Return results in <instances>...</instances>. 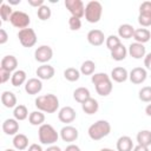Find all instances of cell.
Wrapping results in <instances>:
<instances>
[{"mask_svg": "<svg viewBox=\"0 0 151 151\" xmlns=\"http://www.w3.org/2000/svg\"><path fill=\"white\" fill-rule=\"evenodd\" d=\"M2 131L7 136H15L19 131V123L15 118H8L2 123Z\"/></svg>", "mask_w": 151, "mask_h": 151, "instance_id": "2e32d148", "label": "cell"}, {"mask_svg": "<svg viewBox=\"0 0 151 151\" xmlns=\"http://www.w3.org/2000/svg\"><path fill=\"white\" fill-rule=\"evenodd\" d=\"M64 151H81V150H80V147H79L78 145H76V144H70V145L66 146V149H65Z\"/></svg>", "mask_w": 151, "mask_h": 151, "instance_id": "bcb514c9", "label": "cell"}, {"mask_svg": "<svg viewBox=\"0 0 151 151\" xmlns=\"http://www.w3.org/2000/svg\"><path fill=\"white\" fill-rule=\"evenodd\" d=\"M146 78H147V72H146V70L143 68V67H134V68H132V70L130 71V73H129V79H130V81H131L132 84H136V85L144 83V81L146 80Z\"/></svg>", "mask_w": 151, "mask_h": 151, "instance_id": "30bf717a", "label": "cell"}, {"mask_svg": "<svg viewBox=\"0 0 151 151\" xmlns=\"http://www.w3.org/2000/svg\"><path fill=\"white\" fill-rule=\"evenodd\" d=\"M9 77H12L11 72L0 68V83H1V84H5L7 80H9Z\"/></svg>", "mask_w": 151, "mask_h": 151, "instance_id": "60d3db41", "label": "cell"}, {"mask_svg": "<svg viewBox=\"0 0 151 151\" xmlns=\"http://www.w3.org/2000/svg\"><path fill=\"white\" fill-rule=\"evenodd\" d=\"M132 151H150L149 150V147L147 146H143V145H136L134 147H133V150Z\"/></svg>", "mask_w": 151, "mask_h": 151, "instance_id": "7dc6e473", "label": "cell"}, {"mask_svg": "<svg viewBox=\"0 0 151 151\" xmlns=\"http://www.w3.org/2000/svg\"><path fill=\"white\" fill-rule=\"evenodd\" d=\"M81 109L86 114H94L99 109V104L94 98L91 97L81 104Z\"/></svg>", "mask_w": 151, "mask_h": 151, "instance_id": "603a6c76", "label": "cell"}, {"mask_svg": "<svg viewBox=\"0 0 151 151\" xmlns=\"http://www.w3.org/2000/svg\"><path fill=\"white\" fill-rule=\"evenodd\" d=\"M91 81L96 87V92L101 96V97H106L112 92L113 85L111 81L110 76H107L104 72H99V73H94L91 77Z\"/></svg>", "mask_w": 151, "mask_h": 151, "instance_id": "6da1fadb", "label": "cell"}, {"mask_svg": "<svg viewBox=\"0 0 151 151\" xmlns=\"http://www.w3.org/2000/svg\"><path fill=\"white\" fill-rule=\"evenodd\" d=\"M126 54H127V50L123 44H120L118 47H116L114 50L111 51V58L113 60H116V61L124 60L126 58Z\"/></svg>", "mask_w": 151, "mask_h": 151, "instance_id": "f546056e", "label": "cell"}, {"mask_svg": "<svg viewBox=\"0 0 151 151\" xmlns=\"http://www.w3.org/2000/svg\"><path fill=\"white\" fill-rule=\"evenodd\" d=\"M55 71H54V67L48 65V64H42L41 66H39L35 71V74L38 76V78L40 80H50L53 78Z\"/></svg>", "mask_w": 151, "mask_h": 151, "instance_id": "5bb4252c", "label": "cell"}, {"mask_svg": "<svg viewBox=\"0 0 151 151\" xmlns=\"http://www.w3.org/2000/svg\"><path fill=\"white\" fill-rule=\"evenodd\" d=\"M5 151H15V150H14V149H6Z\"/></svg>", "mask_w": 151, "mask_h": 151, "instance_id": "816d5d0a", "label": "cell"}, {"mask_svg": "<svg viewBox=\"0 0 151 151\" xmlns=\"http://www.w3.org/2000/svg\"><path fill=\"white\" fill-rule=\"evenodd\" d=\"M145 113H146L149 117H151V104H149V105L145 107Z\"/></svg>", "mask_w": 151, "mask_h": 151, "instance_id": "681fc988", "label": "cell"}, {"mask_svg": "<svg viewBox=\"0 0 151 151\" xmlns=\"http://www.w3.org/2000/svg\"><path fill=\"white\" fill-rule=\"evenodd\" d=\"M18 38H19L20 44L24 47H32L37 42V34H35L34 29L29 28V27L20 29L18 32Z\"/></svg>", "mask_w": 151, "mask_h": 151, "instance_id": "8992f818", "label": "cell"}, {"mask_svg": "<svg viewBox=\"0 0 151 151\" xmlns=\"http://www.w3.org/2000/svg\"><path fill=\"white\" fill-rule=\"evenodd\" d=\"M139 14L151 15V1H144L139 6Z\"/></svg>", "mask_w": 151, "mask_h": 151, "instance_id": "ab89813d", "label": "cell"}, {"mask_svg": "<svg viewBox=\"0 0 151 151\" xmlns=\"http://www.w3.org/2000/svg\"><path fill=\"white\" fill-rule=\"evenodd\" d=\"M129 78V72L125 67H114L112 71H111V79L114 80L116 83H124Z\"/></svg>", "mask_w": 151, "mask_h": 151, "instance_id": "d6986e66", "label": "cell"}, {"mask_svg": "<svg viewBox=\"0 0 151 151\" xmlns=\"http://www.w3.org/2000/svg\"><path fill=\"white\" fill-rule=\"evenodd\" d=\"M27 151H44V150H42V147H41L39 144H35V143H33V144H31V145L28 146Z\"/></svg>", "mask_w": 151, "mask_h": 151, "instance_id": "f6af8a7d", "label": "cell"}, {"mask_svg": "<svg viewBox=\"0 0 151 151\" xmlns=\"http://www.w3.org/2000/svg\"><path fill=\"white\" fill-rule=\"evenodd\" d=\"M11 24L17 27V28H20V29H24V28H27L29 22H31V18L27 13L22 12V11H14L11 19H9Z\"/></svg>", "mask_w": 151, "mask_h": 151, "instance_id": "52a82bcc", "label": "cell"}, {"mask_svg": "<svg viewBox=\"0 0 151 151\" xmlns=\"http://www.w3.org/2000/svg\"><path fill=\"white\" fill-rule=\"evenodd\" d=\"M42 90V83L39 78H31L25 83V91L28 94H38Z\"/></svg>", "mask_w": 151, "mask_h": 151, "instance_id": "9a60e30c", "label": "cell"}, {"mask_svg": "<svg viewBox=\"0 0 151 151\" xmlns=\"http://www.w3.org/2000/svg\"><path fill=\"white\" fill-rule=\"evenodd\" d=\"M137 142L139 145L143 146H150L151 145V131L150 130H140L137 133Z\"/></svg>", "mask_w": 151, "mask_h": 151, "instance_id": "83f0119b", "label": "cell"}, {"mask_svg": "<svg viewBox=\"0 0 151 151\" xmlns=\"http://www.w3.org/2000/svg\"><path fill=\"white\" fill-rule=\"evenodd\" d=\"M26 72L24 70H17L13 72L12 77H11V83L13 86L18 87L20 85H22L24 83H26Z\"/></svg>", "mask_w": 151, "mask_h": 151, "instance_id": "4316f807", "label": "cell"}, {"mask_svg": "<svg viewBox=\"0 0 151 151\" xmlns=\"http://www.w3.org/2000/svg\"><path fill=\"white\" fill-rule=\"evenodd\" d=\"M7 40H8L7 32H6L4 28H1V29H0V45L6 44V42H7Z\"/></svg>", "mask_w": 151, "mask_h": 151, "instance_id": "b9f144b4", "label": "cell"}, {"mask_svg": "<svg viewBox=\"0 0 151 151\" xmlns=\"http://www.w3.org/2000/svg\"><path fill=\"white\" fill-rule=\"evenodd\" d=\"M103 14V6L99 1H88L85 6V19L90 24H96L100 20Z\"/></svg>", "mask_w": 151, "mask_h": 151, "instance_id": "5b68a950", "label": "cell"}, {"mask_svg": "<svg viewBox=\"0 0 151 151\" xmlns=\"http://www.w3.org/2000/svg\"><path fill=\"white\" fill-rule=\"evenodd\" d=\"M133 33H134V27L130 24H123L118 28V37L123 39L133 38Z\"/></svg>", "mask_w": 151, "mask_h": 151, "instance_id": "484cf974", "label": "cell"}, {"mask_svg": "<svg viewBox=\"0 0 151 151\" xmlns=\"http://www.w3.org/2000/svg\"><path fill=\"white\" fill-rule=\"evenodd\" d=\"M151 38V32L147 29V28H137L134 29V33H133V39L136 40V42H139V44H145L150 40Z\"/></svg>", "mask_w": 151, "mask_h": 151, "instance_id": "44dd1931", "label": "cell"}, {"mask_svg": "<svg viewBox=\"0 0 151 151\" xmlns=\"http://www.w3.org/2000/svg\"><path fill=\"white\" fill-rule=\"evenodd\" d=\"M117 151H132L133 150V142L129 136H122L117 140Z\"/></svg>", "mask_w": 151, "mask_h": 151, "instance_id": "ffe728a7", "label": "cell"}, {"mask_svg": "<svg viewBox=\"0 0 151 151\" xmlns=\"http://www.w3.org/2000/svg\"><path fill=\"white\" fill-rule=\"evenodd\" d=\"M52 57H53V50L48 45H41L34 52L35 60L41 63V64H45V63L50 61L52 59Z\"/></svg>", "mask_w": 151, "mask_h": 151, "instance_id": "9c48e42d", "label": "cell"}, {"mask_svg": "<svg viewBox=\"0 0 151 151\" xmlns=\"http://www.w3.org/2000/svg\"><path fill=\"white\" fill-rule=\"evenodd\" d=\"M39 142L44 145H54V143L59 138V133L51 124H42L38 130Z\"/></svg>", "mask_w": 151, "mask_h": 151, "instance_id": "277c9868", "label": "cell"}, {"mask_svg": "<svg viewBox=\"0 0 151 151\" xmlns=\"http://www.w3.org/2000/svg\"><path fill=\"white\" fill-rule=\"evenodd\" d=\"M34 103L39 111L46 112V113H54L59 107V99L55 94H52V93L39 96Z\"/></svg>", "mask_w": 151, "mask_h": 151, "instance_id": "7a4b0ae2", "label": "cell"}, {"mask_svg": "<svg viewBox=\"0 0 151 151\" xmlns=\"http://www.w3.org/2000/svg\"><path fill=\"white\" fill-rule=\"evenodd\" d=\"M100 151H116V150H112V149H109V147H104V149H101Z\"/></svg>", "mask_w": 151, "mask_h": 151, "instance_id": "f907efd6", "label": "cell"}, {"mask_svg": "<svg viewBox=\"0 0 151 151\" xmlns=\"http://www.w3.org/2000/svg\"><path fill=\"white\" fill-rule=\"evenodd\" d=\"M68 26H70V29L71 31H78L80 29L81 27V20L79 18H76V17H71L68 19Z\"/></svg>", "mask_w": 151, "mask_h": 151, "instance_id": "74e56055", "label": "cell"}, {"mask_svg": "<svg viewBox=\"0 0 151 151\" xmlns=\"http://www.w3.org/2000/svg\"><path fill=\"white\" fill-rule=\"evenodd\" d=\"M105 44H106V47H107L110 51H112V50H114L116 47H118V46H119L122 42H120V39H119V37L111 34V35H109V37L106 38V40H105Z\"/></svg>", "mask_w": 151, "mask_h": 151, "instance_id": "d590c367", "label": "cell"}, {"mask_svg": "<svg viewBox=\"0 0 151 151\" xmlns=\"http://www.w3.org/2000/svg\"><path fill=\"white\" fill-rule=\"evenodd\" d=\"M78 136H79L78 130L72 125H66L60 130V138L64 142H67V143L76 142L78 139Z\"/></svg>", "mask_w": 151, "mask_h": 151, "instance_id": "7c38bea8", "label": "cell"}, {"mask_svg": "<svg viewBox=\"0 0 151 151\" xmlns=\"http://www.w3.org/2000/svg\"><path fill=\"white\" fill-rule=\"evenodd\" d=\"M86 38H87V41L92 46H100L106 40L105 39V35H104V32L100 31V29H91L87 33V37Z\"/></svg>", "mask_w": 151, "mask_h": 151, "instance_id": "4fadbf2b", "label": "cell"}, {"mask_svg": "<svg viewBox=\"0 0 151 151\" xmlns=\"http://www.w3.org/2000/svg\"><path fill=\"white\" fill-rule=\"evenodd\" d=\"M64 77L68 81H77L80 78V71L74 67H68L64 71Z\"/></svg>", "mask_w": 151, "mask_h": 151, "instance_id": "d6a6232c", "label": "cell"}, {"mask_svg": "<svg viewBox=\"0 0 151 151\" xmlns=\"http://www.w3.org/2000/svg\"><path fill=\"white\" fill-rule=\"evenodd\" d=\"M1 103L7 109L15 107L17 106V97L11 91H4L1 94Z\"/></svg>", "mask_w": 151, "mask_h": 151, "instance_id": "7402d4cb", "label": "cell"}, {"mask_svg": "<svg viewBox=\"0 0 151 151\" xmlns=\"http://www.w3.org/2000/svg\"><path fill=\"white\" fill-rule=\"evenodd\" d=\"M45 151H61V149L59 146H57V145H50Z\"/></svg>", "mask_w": 151, "mask_h": 151, "instance_id": "c3c4849f", "label": "cell"}, {"mask_svg": "<svg viewBox=\"0 0 151 151\" xmlns=\"http://www.w3.org/2000/svg\"><path fill=\"white\" fill-rule=\"evenodd\" d=\"M96 70V63L92 60H85L80 66V73L84 76H91L94 73Z\"/></svg>", "mask_w": 151, "mask_h": 151, "instance_id": "1f68e13d", "label": "cell"}, {"mask_svg": "<svg viewBox=\"0 0 151 151\" xmlns=\"http://www.w3.org/2000/svg\"><path fill=\"white\" fill-rule=\"evenodd\" d=\"M76 117H77L76 110L73 107H71V106H64L58 112V119L61 123H65V124L72 123L76 119Z\"/></svg>", "mask_w": 151, "mask_h": 151, "instance_id": "8fae6325", "label": "cell"}, {"mask_svg": "<svg viewBox=\"0 0 151 151\" xmlns=\"http://www.w3.org/2000/svg\"><path fill=\"white\" fill-rule=\"evenodd\" d=\"M73 98H74L76 101L83 104V103L86 101L88 98H91V93H90L88 88H86V87H78V88H76L74 92H73Z\"/></svg>", "mask_w": 151, "mask_h": 151, "instance_id": "d4e9b609", "label": "cell"}, {"mask_svg": "<svg viewBox=\"0 0 151 151\" xmlns=\"http://www.w3.org/2000/svg\"><path fill=\"white\" fill-rule=\"evenodd\" d=\"M17 66H18V59L14 55H5L1 59V64H0V68L6 70L8 72H13L17 71Z\"/></svg>", "mask_w": 151, "mask_h": 151, "instance_id": "ac0fdd59", "label": "cell"}, {"mask_svg": "<svg viewBox=\"0 0 151 151\" xmlns=\"http://www.w3.org/2000/svg\"><path fill=\"white\" fill-rule=\"evenodd\" d=\"M37 14H38V18H39L40 20L45 21V20H47V19L51 18V14H52V13H51V8H50L47 5H42L41 7L38 8Z\"/></svg>", "mask_w": 151, "mask_h": 151, "instance_id": "8d00e7d4", "label": "cell"}, {"mask_svg": "<svg viewBox=\"0 0 151 151\" xmlns=\"http://www.w3.org/2000/svg\"><path fill=\"white\" fill-rule=\"evenodd\" d=\"M28 4L31 5V6H33V7H41L42 5H45L44 4V0H28Z\"/></svg>", "mask_w": 151, "mask_h": 151, "instance_id": "ee69618b", "label": "cell"}, {"mask_svg": "<svg viewBox=\"0 0 151 151\" xmlns=\"http://www.w3.org/2000/svg\"><path fill=\"white\" fill-rule=\"evenodd\" d=\"M13 146L19 151H22V150L27 149V146H28L27 136L24 134V133H17L13 138Z\"/></svg>", "mask_w": 151, "mask_h": 151, "instance_id": "cb8c5ba5", "label": "cell"}, {"mask_svg": "<svg viewBox=\"0 0 151 151\" xmlns=\"http://www.w3.org/2000/svg\"><path fill=\"white\" fill-rule=\"evenodd\" d=\"M12 14H13V11H12L11 5H7L5 2L1 4V6H0V17H1L2 21H9Z\"/></svg>", "mask_w": 151, "mask_h": 151, "instance_id": "836d02e7", "label": "cell"}, {"mask_svg": "<svg viewBox=\"0 0 151 151\" xmlns=\"http://www.w3.org/2000/svg\"><path fill=\"white\" fill-rule=\"evenodd\" d=\"M138 22L143 27L151 26V15H149V14H139L138 15Z\"/></svg>", "mask_w": 151, "mask_h": 151, "instance_id": "f35d334b", "label": "cell"}, {"mask_svg": "<svg viewBox=\"0 0 151 151\" xmlns=\"http://www.w3.org/2000/svg\"><path fill=\"white\" fill-rule=\"evenodd\" d=\"M28 122H29L31 125H34V126H38L39 125L40 126L45 122V114L41 111H39V110L38 111H33L28 116Z\"/></svg>", "mask_w": 151, "mask_h": 151, "instance_id": "f1b7e54d", "label": "cell"}, {"mask_svg": "<svg viewBox=\"0 0 151 151\" xmlns=\"http://www.w3.org/2000/svg\"><path fill=\"white\" fill-rule=\"evenodd\" d=\"M138 97L144 103H151V86H144L139 90Z\"/></svg>", "mask_w": 151, "mask_h": 151, "instance_id": "e575fe53", "label": "cell"}, {"mask_svg": "<svg viewBox=\"0 0 151 151\" xmlns=\"http://www.w3.org/2000/svg\"><path fill=\"white\" fill-rule=\"evenodd\" d=\"M144 66L147 70H151V52L144 57Z\"/></svg>", "mask_w": 151, "mask_h": 151, "instance_id": "7bdbcfd3", "label": "cell"}, {"mask_svg": "<svg viewBox=\"0 0 151 151\" xmlns=\"http://www.w3.org/2000/svg\"><path fill=\"white\" fill-rule=\"evenodd\" d=\"M110 132H111V125L107 120H104V119L97 120L87 130L88 137L92 140H100L104 137H106Z\"/></svg>", "mask_w": 151, "mask_h": 151, "instance_id": "3957f363", "label": "cell"}, {"mask_svg": "<svg viewBox=\"0 0 151 151\" xmlns=\"http://www.w3.org/2000/svg\"><path fill=\"white\" fill-rule=\"evenodd\" d=\"M13 116L14 118L19 122V120H25L29 114H28V110L25 105H17L14 107V111H13Z\"/></svg>", "mask_w": 151, "mask_h": 151, "instance_id": "4dcf8cb0", "label": "cell"}, {"mask_svg": "<svg viewBox=\"0 0 151 151\" xmlns=\"http://www.w3.org/2000/svg\"><path fill=\"white\" fill-rule=\"evenodd\" d=\"M145 46L143 44H139V42H132L130 44L129 46V51L127 53L134 58V59H142L145 57Z\"/></svg>", "mask_w": 151, "mask_h": 151, "instance_id": "e0dca14e", "label": "cell"}, {"mask_svg": "<svg viewBox=\"0 0 151 151\" xmlns=\"http://www.w3.org/2000/svg\"><path fill=\"white\" fill-rule=\"evenodd\" d=\"M65 7L71 13V17L80 19L85 15V6L81 0H65Z\"/></svg>", "mask_w": 151, "mask_h": 151, "instance_id": "ba28073f", "label": "cell"}]
</instances>
